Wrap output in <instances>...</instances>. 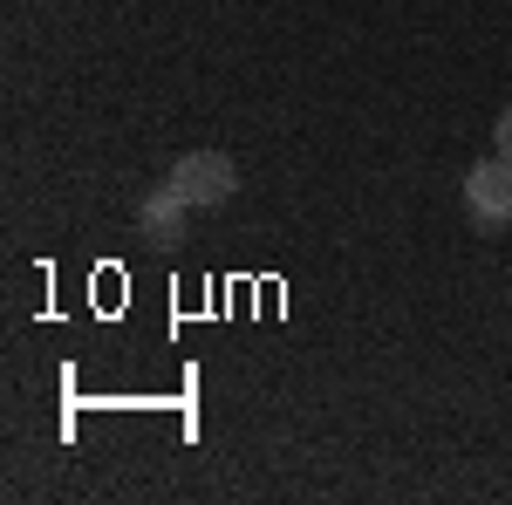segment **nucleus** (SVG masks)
I'll return each mask as SVG.
<instances>
[{
	"label": "nucleus",
	"instance_id": "nucleus-4",
	"mask_svg": "<svg viewBox=\"0 0 512 505\" xmlns=\"http://www.w3.org/2000/svg\"><path fill=\"white\" fill-rule=\"evenodd\" d=\"M492 151L512 157V110H499V123H492Z\"/></svg>",
	"mask_w": 512,
	"mask_h": 505
},
{
	"label": "nucleus",
	"instance_id": "nucleus-1",
	"mask_svg": "<svg viewBox=\"0 0 512 505\" xmlns=\"http://www.w3.org/2000/svg\"><path fill=\"white\" fill-rule=\"evenodd\" d=\"M164 185H171V192H185L198 212H219V205L239 192V164L226 151H185L178 164H171V178H164Z\"/></svg>",
	"mask_w": 512,
	"mask_h": 505
},
{
	"label": "nucleus",
	"instance_id": "nucleus-3",
	"mask_svg": "<svg viewBox=\"0 0 512 505\" xmlns=\"http://www.w3.org/2000/svg\"><path fill=\"white\" fill-rule=\"evenodd\" d=\"M192 198L171 192V185H158V192L137 205V226H144V239H158V246H185V226H192Z\"/></svg>",
	"mask_w": 512,
	"mask_h": 505
},
{
	"label": "nucleus",
	"instance_id": "nucleus-2",
	"mask_svg": "<svg viewBox=\"0 0 512 505\" xmlns=\"http://www.w3.org/2000/svg\"><path fill=\"white\" fill-rule=\"evenodd\" d=\"M465 212H472V226H485V233H499V226H512V157H485V164H472V178H465Z\"/></svg>",
	"mask_w": 512,
	"mask_h": 505
}]
</instances>
